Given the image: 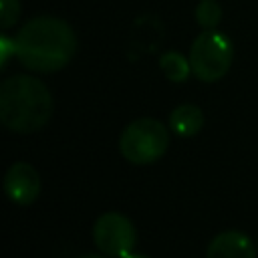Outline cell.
<instances>
[{
  "instance_id": "1",
  "label": "cell",
  "mask_w": 258,
  "mask_h": 258,
  "mask_svg": "<svg viewBox=\"0 0 258 258\" xmlns=\"http://www.w3.org/2000/svg\"><path fill=\"white\" fill-rule=\"evenodd\" d=\"M16 58L34 73H56L77 52V34L71 24L56 16H36L22 24L16 34Z\"/></svg>"
},
{
  "instance_id": "2",
  "label": "cell",
  "mask_w": 258,
  "mask_h": 258,
  "mask_svg": "<svg viewBox=\"0 0 258 258\" xmlns=\"http://www.w3.org/2000/svg\"><path fill=\"white\" fill-rule=\"evenodd\" d=\"M52 115L48 87L30 75H12L0 85V121L16 133L42 129Z\"/></svg>"
},
{
  "instance_id": "3",
  "label": "cell",
  "mask_w": 258,
  "mask_h": 258,
  "mask_svg": "<svg viewBox=\"0 0 258 258\" xmlns=\"http://www.w3.org/2000/svg\"><path fill=\"white\" fill-rule=\"evenodd\" d=\"M234 60V44L232 40L212 28V30H202L189 48V62H191V73L196 79L204 83H216L226 73L230 71Z\"/></svg>"
},
{
  "instance_id": "4",
  "label": "cell",
  "mask_w": 258,
  "mask_h": 258,
  "mask_svg": "<svg viewBox=\"0 0 258 258\" xmlns=\"http://www.w3.org/2000/svg\"><path fill=\"white\" fill-rule=\"evenodd\" d=\"M169 145V133L157 119H135L131 121L119 139L121 155L133 165H149L157 161Z\"/></svg>"
},
{
  "instance_id": "5",
  "label": "cell",
  "mask_w": 258,
  "mask_h": 258,
  "mask_svg": "<svg viewBox=\"0 0 258 258\" xmlns=\"http://www.w3.org/2000/svg\"><path fill=\"white\" fill-rule=\"evenodd\" d=\"M93 242L97 250L109 258H125L137 242L133 222L119 212H105L93 224Z\"/></svg>"
},
{
  "instance_id": "6",
  "label": "cell",
  "mask_w": 258,
  "mask_h": 258,
  "mask_svg": "<svg viewBox=\"0 0 258 258\" xmlns=\"http://www.w3.org/2000/svg\"><path fill=\"white\" fill-rule=\"evenodd\" d=\"M4 191H6L8 200L18 206L32 204L40 194L38 171L26 161L12 163L4 175Z\"/></svg>"
},
{
  "instance_id": "7",
  "label": "cell",
  "mask_w": 258,
  "mask_h": 258,
  "mask_svg": "<svg viewBox=\"0 0 258 258\" xmlns=\"http://www.w3.org/2000/svg\"><path fill=\"white\" fill-rule=\"evenodd\" d=\"M206 258H256V246L246 234L228 230L210 242Z\"/></svg>"
},
{
  "instance_id": "8",
  "label": "cell",
  "mask_w": 258,
  "mask_h": 258,
  "mask_svg": "<svg viewBox=\"0 0 258 258\" xmlns=\"http://www.w3.org/2000/svg\"><path fill=\"white\" fill-rule=\"evenodd\" d=\"M169 127L179 137H191L204 127V113L198 105H179L169 115Z\"/></svg>"
},
{
  "instance_id": "9",
  "label": "cell",
  "mask_w": 258,
  "mask_h": 258,
  "mask_svg": "<svg viewBox=\"0 0 258 258\" xmlns=\"http://www.w3.org/2000/svg\"><path fill=\"white\" fill-rule=\"evenodd\" d=\"M159 69L171 83H183L191 75V62L181 52L167 50L159 56Z\"/></svg>"
},
{
  "instance_id": "10",
  "label": "cell",
  "mask_w": 258,
  "mask_h": 258,
  "mask_svg": "<svg viewBox=\"0 0 258 258\" xmlns=\"http://www.w3.org/2000/svg\"><path fill=\"white\" fill-rule=\"evenodd\" d=\"M196 22L204 28V30H212L220 24L224 12H222V6L218 0H200L198 6H196Z\"/></svg>"
},
{
  "instance_id": "11",
  "label": "cell",
  "mask_w": 258,
  "mask_h": 258,
  "mask_svg": "<svg viewBox=\"0 0 258 258\" xmlns=\"http://www.w3.org/2000/svg\"><path fill=\"white\" fill-rule=\"evenodd\" d=\"M20 16V0H0V26L12 28Z\"/></svg>"
},
{
  "instance_id": "12",
  "label": "cell",
  "mask_w": 258,
  "mask_h": 258,
  "mask_svg": "<svg viewBox=\"0 0 258 258\" xmlns=\"http://www.w3.org/2000/svg\"><path fill=\"white\" fill-rule=\"evenodd\" d=\"M0 46H2V58H0V62H2V67H6L10 54L16 56V40H12V38H8L6 34H2V36H0Z\"/></svg>"
},
{
  "instance_id": "13",
  "label": "cell",
  "mask_w": 258,
  "mask_h": 258,
  "mask_svg": "<svg viewBox=\"0 0 258 258\" xmlns=\"http://www.w3.org/2000/svg\"><path fill=\"white\" fill-rule=\"evenodd\" d=\"M125 258H147V256H143V254H129V256H125Z\"/></svg>"
},
{
  "instance_id": "14",
  "label": "cell",
  "mask_w": 258,
  "mask_h": 258,
  "mask_svg": "<svg viewBox=\"0 0 258 258\" xmlns=\"http://www.w3.org/2000/svg\"><path fill=\"white\" fill-rule=\"evenodd\" d=\"M81 258H103V256H97V254H87V256H81Z\"/></svg>"
}]
</instances>
